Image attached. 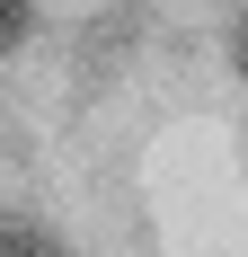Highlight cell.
I'll return each instance as SVG.
<instances>
[{
    "label": "cell",
    "mask_w": 248,
    "mask_h": 257,
    "mask_svg": "<svg viewBox=\"0 0 248 257\" xmlns=\"http://www.w3.org/2000/svg\"><path fill=\"white\" fill-rule=\"evenodd\" d=\"M27 27H36V0H0V53H18Z\"/></svg>",
    "instance_id": "cell-1"
},
{
    "label": "cell",
    "mask_w": 248,
    "mask_h": 257,
    "mask_svg": "<svg viewBox=\"0 0 248 257\" xmlns=\"http://www.w3.org/2000/svg\"><path fill=\"white\" fill-rule=\"evenodd\" d=\"M230 62H239V80H248V9L230 18Z\"/></svg>",
    "instance_id": "cell-2"
}]
</instances>
